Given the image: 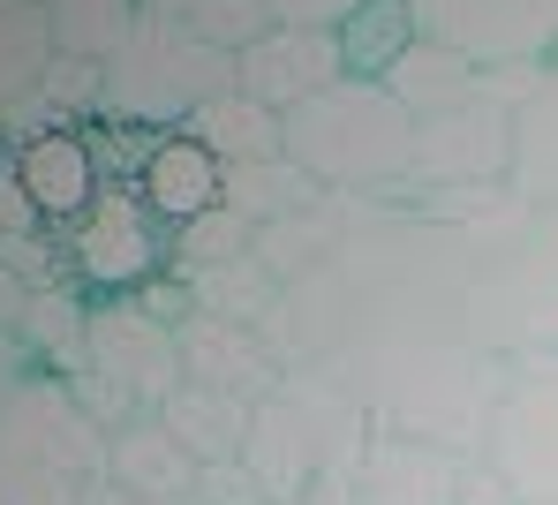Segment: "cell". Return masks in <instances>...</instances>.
I'll use <instances>...</instances> for the list:
<instances>
[{
  "label": "cell",
  "mask_w": 558,
  "mask_h": 505,
  "mask_svg": "<svg viewBox=\"0 0 558 505\" xmlns=\"http://www.w3.org/2000/svg\"><path fill=\"white\" fill-rule=\"evenodd\" d=\"M302 505H340V498H302Z\"/></svg>",
  "instance_id": "cell-36"
},
{
  "label": "cell",
  "mask_w": 558,
  "mask_h": 505,
  "mask_svg": "<svg viewBox=\"0 0 558 505\" xmlns=\"http://www.w3.org/2000/svg\"><path fill=\"white\" fill-rule=\"evenodd\" d=\"M8 174L23 182L31 211L46 226H76L84 211L98 204L106 174H98V151H92V128H53V136H31L23 151H8Z\"/></svg>",
  "instance_id": "cell-14"
},
{
  "label": "cell",
  "mask_w": 558,
  "mask_h": 505,
  "mask_svg": "<svg viewBox=\"0 0 558 505\" xmlns=\"http://www.w3.org/2000/svg\"><path fill=\"white\" fill-rule=\"evenodd\" d=\"M506 189L529 211H558V61L513 106V174Z\"/></svg>",
  "instance_id": "cell-20"
},
{
  "label": "cell",
  "mask_w": 558,
  "mask_h": 505,
  "mask_svg": "<svg viewBox=\"0 0 558 505\" xmlns=\"http://www.w3.org/2000/svg\"><path fill=\"white\" fill-rule=\"evenodd\" d=\"M483 84H490V69H475L468 53L453 46H438V38H415L408 53H400V69L385 76V91L408 106L415 121H438V113H461L468 99H483Z\"/></svg>",
  "instance_id": "cell-21"
},
{
  "label": "cell",
  "mask_w": 558,
  "mask_h": 505,
  "mask_svg": "<svg viewBox=\"0 0 558 505\" xmlns=\"http://www.w3.org/2000/svg\"><path fill=\"white\" fill-rule=\"evenodd\" d=\"M92 151H98V174L106 182H144V167H151V151H159V128H136V121H98L92 128Z\"/></svg>",
  "instance_id": "cell-29"
},
{
  "label": "cell",
  "mask_w": 558,
  "mask_h": 505,
  "mask_svg": "<svg viewBox=\"0 0 558 505\" xmlns=\"http://www.w3.org/2000/svg\"><path fill=\"white\" fill-rule=\"evenodd\" d=\"M415 38H423V23H415V0H363V8L340 23V61H348V76H363V84H385Z\"/></svg>",
  "instance_id": "cell-25"
},
{
  "label": "cell",
  "mask_w": 558,
  "mask_h": 505,
  "mask_svg": "<svg viewBox=\"0 0 558 505\" xmlns=\"http://www.w3.org/2000/svg\"><path fill=\"white\" fill-rule=\"evenodd\" d=\"M106 453H113V430L76 401L69 378H31L8 401V415H0V460L38 468V476H61L76 491L106 483Z\"/></svg>",
  "instance_id": "cell-8"
},
{
  "label": "cell",
  "mask_w": 558,
  "mask_h": 505,
  "mask_svg": "<svg viewBox=\"0 0 558 505\" xmlns=\"http://www.w3.org/2000/svg\"><path fill=\"white\" fill-rule=\"evenodd\" d=\"M348 370L385 438H423L446 453H483L506 393V355L475 347L461 324H392L348 347Z\"/></svg>",
  "instance_id": "cell-1"
},
{
  "label": "cell",
  "mask_w": 558,
  "mask_h": 505,
  "mask_svg": "<svg viewBox=\"0 0 558 505\" xmlns=\"http://www.w3.org/2000/svg\"><path fill=\"white\" fill-rule=\"evenodd\" d=\"M196 476L204 468L189 460V445L159 415H136V422L113 430V453H106V483L113 491H129L144 505H189L196 498Z\"/></svg>",
  "instance_id": "cell-16"
},
{
  "label": "cell",
  "mask_w": 558,
  "mask_h": 505,
  "mask_svg": "<svg viewBox=\"0 0 558 505\" xmlns=\"http://www.w3.org/2000/svg\"><path fill=\"white\" fill-rule=\"evenodd\" d=\"M377 445V422L363 407V385L348 370V355H302L287 362L279 393L257 407L250 430V476L272 505H302V498H340L363 468V453Z\"/></svg>",
  "instance_id": "cell-2"
},
{
  "label": "cell",
  "mask_w": 558,
  "mask_h": 505,
  "mask_svg": "<svg viewBox=\"0 0 558 505\" xmlns=\"http://www.w3.org/2000/svg\"><path fill=\"white\" fill-rule=\"evenodd\" d=\"M92 370L113 401H129L136 415H159L189 385L182 370V332L174 317L144 303V295H121V303H92Z\"/></svg>",
  "instance_id": "cell-10"
},
{
  "label": "cell",
  "mask_w": 558,
  "mask_h": 505,
  "mask_svg": "<svg viewBox=\"0 0 558 505\" xmlns=\"http://www.w3.org/2000/svg\"><path fill=\"white\" fill-rule=\"evenodd\" d=\"M15 340L31 347V362L46 378H76L92 362V295L84 287H31Z\"/></svg>",
  "instance_id": "cell-22"
},
{
  "label": "cell",
  "mask_w": 558,
  "mask_h": 505,
  "mask_svg": "<svg viewBox=\"0 0 558 505\" xmlns=\"http://www.w3.org/2000/svg\"><path fill=\"white\" fill-rule=\"evenodd\" d=\"M159 422L189 445V460H196V468H219V460H242V453H250L257 407L234 401V393H211V385H182L174 401L159 407Z\"/></svg>",
  "instance_id": "cell-23"
},
{
  "label": "cell",
  "mask_w": 558,
  "mask_h": 505,
  "mask_svg": "<svg viewBox=\"0 0 558 505\" xmlns=\"http://www.w3.org/2000/svg\"><path fill=\"white\" fill-rule=\"evenodd\" d=\"M363 0H265V15L287 23V30H340Z\"/></svg>",
  "instance_id": "cell-32"
},
{
  "label": "cell",
  "mask_w": 558,
  "mask_h": 505,
  "mask_svg": "<svg viewBox=\"0 0 558 505\" xmlns=\"http://www.w3.org/2000/svg\"><path fill=\"white\" fill-rule=\"evenodd\" d=\"M61 257H69V287H84L92 303H121V295H144L151 280H167L174 226L144 204V189L106 182L98 204L61 234Z\"/></svg>",
  "instance_id": "cell-6"
},
{
  "label": "cell",
  "mask_w": 558,
  "mask_h": 505,
  "mask_svg": "<svg viewBox=\"0 0 558 505\" xmlns=\"http://www.w3.org/2000/svg\"><path fill=\"white\" fill-rule=\"evenodd\" d=\"M325 197V182H310L294 159H257V167H227V211H242L250 226H272L287 211H302V204Z\"/></svg>",
  "instance_id": "cell-27"
},
{
  "label": "cell",
  "mask_w": 558,
  "mask_h": 505,
  "mask_svg": "<svg viewBox=\"0 0 558 505\" xmlns=\"http://www.w3.org/2000/svg\"><path fill=\"white\" fill-rule=\"evenodd\" d=\"M423 38L468 53L475 69H551L558 0H415Z\"/></svg>",
  "instance_id": "cell-11"
},
{
  "label": "cell",
  "mask_w": 558,
  "mask_h": 505,
  "mask_svg": "<svg viewBox=\"0 0 558 505\" xmlns=\"http://www.w3.org/2000/svg\"><path fill=\"white\" fill-rule=\"evenodd\" d=\"M144 204L167 219V226H189V219H204V211H219V197H227V167L189 136V128H174V136H159V151H151V167H144Z\"/></svg>",
  "instance_id": "cell-18"
},
{
  "label": "cell",
  "mask_w": 558,
  "mask_h": 505,
  "mask_svg": "<svg viewBox=\"0 0 558 505\" xmlns=\"http://www.w3.org/2000/svg\"><path fill=\"white\" fill-rule=\"evenodd\" d=\"M461 332L506 362L558 347V211H536L529 234L468 287Z\"/></svg>",
  "instance_id": "cell-5"
},
{
  "label": "cell",
  "mask_w": 558,
  "mask_h": 505,
  "mask_svg": "<svg viewBox=\"0 0 558 505\" xmlns=\"http://www.w3.org/2000/svg\"><path fill=\"white\" fill-rule=\"evenodd\" d=\"M287 159L340 197H392L415 174V113L385 84L340 76L325 99L287 113Z\"/></svg>",
  "instance_id": "cell-3"
},
{
  "label": "cell",
  "mask_w": 558,
  "mask_h": 505,
  "mask_svg": "<svg viewBox=\"0 0 558 505\" xmlns=\"http://www.w3.org/2000/svg\"><path fill=\"white\" fill-rule=\"evenodd\" d=\"M219 91H234V53L204 46L182 15H159V8H144L136 38L106 61V121H136L159 136L189 128V113Z\"/></svg>",
  "instance_id": "cell-4"
},
{
  "label": "cell",
  "mask_w": 558,
  "mask_h": 505,
  "mask_svg": "<svg viewBox=\"0 0 558 505\" xmlns=\"http://www.w3.org/2000/svg\"><path fill=\"white\" fill-rule=\"evenodd\" d=\"M189 287V309H211V317H234V324H257L265 340H279L287 355V280L265 272L257 249L227 257V264H196V272H174Z\"/></svg>",
  "instance_id": "cell-17"
},
{
  "label": "cell",
  "mask_w": 558,
  "mask_h": 505,
  "mask_svg": "<svg viewBox=\"0 0 558 505\" xmlns=\"http://www.w3.org/2000/svg\"><path fill=\"white\" fill-rule=\"evenodd\" d=\"M53 69V30L38 0H0V113L38 91V76Z\"/></svg>",
  "instance_id": "cell-26"
},
{
  "label": "cell",
  "mask_w": 558,
  "mask_h": 505,
  "mask_svg": "<svg viewBox=\"0 0 558 505\" xmlns=\"http://www.w3.org/2000/svg\"><path fill=\"white\" fill-rule=\"evenodd\" d=\"M461 468H468V453L377 430V445L363 453V468L348 483V505H453L461 498Z\"/></svg>",
  "instance_id": "cell-15"
},
{
  "label": "cell",
  "mask_w": 558,
  "mask_h": 505,
  "mask_svg": "<svg viewBox=\"0 0 558 505\" xmlns=\"http://www.w3.org/2000/svg\"><path fill=\"white\" fill-rule=\"evenodd\" d=\"M196 505H272V498L257 491L250 460H219V468H204V476H196Z\"/></svg>",
  "instance_id": "cell-31"
},
{
  "label": "cell",
  "mask_w": 558,
  "mask_h": 505,
  "mask_svg": "<svg viewBox=\"0 0 558 505\" xmlns=\"http://www.w3.org/2000/svg\"><path fill=\"white\" fill-rule=\"evenodd\" d=\"M38 8H46V0H38Z\"/></svg>",
  "instance_id": "cell-37"
},
{
  "label": "cell",
  "mask_w": 558,
  "mask_h": 505,
  "mask_svg": "<svg viewBox=\"0 0 558 505\" xmlns=\"http://www.w3.org/2000/svg\"><path fill=\"white\" fill-rule=\"evenodd\" d=\"M340 76H348L340 30H287V23H272L257 46L234 53V84H242L250 99H265L272 113H294V106L325 99Z\"/></svg>",
  "instance_id": "cell-13"
},
{
  "label": "cell",
  "mask_w": 558,
  "mask_h": 505,
  "mask_svg": "<svg viewBox=\"0 0 558 505\" xmlns=\"http://www.w3.org/2000/svg\"><path fill=\"white\" fill-rule=\"evenodd\" d=\"M453 505H521V491L483 460V453H468V468H461V498Z\"/></svg>",
  "instance_id": "cell-33"
},
{
  "label": "cell",
  "mask_w": 558,
  "mask_h": 505,
  "mask_svg": "<svg viewBox=\"0 0 558 505\" xmlns=\"http://www.w3.org/2000/svg\"><path fill=\"white\" fill-rule=\"evenodd\" d=\"M544 69H490L483 99L461 113L415 121V174L408 189H506L513 174V106L529 99Z\"/></svg>",
  "instance_id": "cell-7"
},
{
  "label": "cell",
  "mask_w": 558,
  "mask_h": 505,
  "mask_svg": "<svg viewBox=\"0 0 558 505\" xmlns=\"http://www.w3.org/2000/svg\"><path fill=\"white\" fill-rule=\"evenodd\" d=\"M174 332H182V370H189V385H211V393H234V401L265 407L279 393V378H287L279 340H265L257 324H234V317L189 309Z\"/></svg>",
  "instance_id": "cell-12"
},
{
  "label": "cell",
  "mask_w": 558,
  "mask_h": 505,
  "mask_svg": "<svg viewBox=\"0 0 558 505\" xmlns=\"http://www.w3.org/2000/svg\"><path fill=\"white\" fill-rule=\"evenodd\" d=\"M144 23V0H46V30L61 61H92L106 69Z\"/></svg>",
  "instance_id": "cell-24"
},
{
  "label": "cell",
  "mask_w": 558,
  "mask_h": 505,
  "mask_svg": "<svg viewBox=\"0 0 558 505\" xmlns=\"http://www.w3.org/2000/svg\"><path fill=\"white\" fill-rule=\"evenodd\" d=\"M23 303H31L23 272H8V264H0V332H15V324H23Z\"/></svg>",
  "instance_id": "cell-35"
},
{
  "label": "cell",
  "mask_w": 558,
  "mask_h": 505,
  "mask_svg": "<svg viewBox=\"0 0 558 505\" xmlns=\"http://www.w3.org/2000/svg\"><path fill=\"white\" fill-rule=\"evenodd\" d=\"M0 505H84V491L61 483V476H38V468L0 460Z\"/></svg>",
  "instance_id": "cell-30"
},
{
  "label": "cell",
  "mask_w": 558,
  "mask_h": 505,
  "mask_svg": "<svg viewBox=\"0 0 558 505\" xmlns=\"http://www.w3.org/2000/svg\"><path fill=\"white\" fill-rule=\"evenodd\" d=\"M189 136L219 159V167H257V159H287V113H272L265 99H250L242 84L204 99L189 113Z\"/></svg>",
  "instance_id": "cell-19"
},
{
  "label": "cell",
  "mask_w": 558,
  "mask_h": 505,
  "mask_svg": "<svg viewBox=\"0 0 558 505\" xmlns=\"http://www.w3.org/2000/svg\"><path fill=\"white\" fill-rule=\"evenodd\" d=\"M31 378H46V370L31 362V347H23L15 332H0V415H8V401H15V393H23Z\"/></svg>",
  "instance_id": "cell-34"
},
{
  "label": "cell",
  "mask_w": 558,
  "mask_h": 505,
  "mask_svg": "<svg viewBox=\"0 0 558 505\" xmlns=\"http://www.w3.org/2000/svg\"><path fill=\"white\" fill-rule=\"evenodd\" d=\"M483 460L521 491V505H558V347L506 362Z\"/></svg>",
  "instance_id": "cell-9"
},
{
  "label": "cell",
  "mask_w": 558,
  "mask_h": 505,
  "mask_svg": "<svg viewBox=\"0 0 558 505\" xmlns=\"http://www.w3.org/2000/svg\"><path fill=\"white\" fill-rule=\"evenodd\" d=\"M242 249H257V226L242 219V211H204V219H189L174 226V264L167 272H196V264H227V257H242Z\"/></svg>",
  "instance_id": "cell-28"
}]
</instances>
